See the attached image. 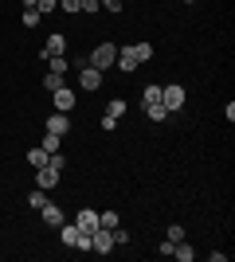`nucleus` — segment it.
<instances>
[{
    "mask_svg": "<svg viewBox=\"0 0 235 262\" xmlns=\"http://www.w3.org/2000/svg\"><path fill=\"white\" fill-rule=\"evenodd\" d=\"M39 219H44L47 227H59V223H63V211H59L55 204H51V200H47L44 208H39Z\"/></svg>",
    "mask_w": 235,
    "mask_h": 262,
    "instance_id": "10",
    "label": "nucleus"
},
{
    "mask_svg": "<svg viewBox=\"0 0 235 262\" xmlns=\"http://www.w3.org/2000/svg\"><path fill=\"white\" fill-rule=\"evenodd\" d=\"M75 227H78V231H87V235H90V231L98 227V211H94V208H82V211L75 215Z\"/></svg>",
    "mask_w": 235,
    "mask_h": 262,
    "instance_id": "7",
    "label": "nucleus"
},
{
    "mask_svg": "<svg viewBox=\"0 0 235 262\" xmlns=\"http://www.w3.org/2000/svg\"><path fill=\"white\" fill-rule=\"evenodd\" d=\"M59 8L67 12V16H75V12H78V0H59Z\"/></svg>",
    "mask_w": 235,
    "mask_h": 262,
    "instance_id": "30",
    "label": "nucleus"
},
{
    "mask_svg": "<svg viewBox=\"0 0 235 262\" xmlns=\"http://www.w3.org/2000/svg\"><path fill=\"white\" fill-rule=\"evenodd\" d=\"M59 176H63V172H55L51 164H44V168H35V188H44V192H47V188L59 184Z\"/></svg>",
    "mask_w": 235,
    "mask_h": 262,
    "instance_id": "6",
    "label": "nucleus"
},
{
    "mask_svg": "<svg viewBox=\"0 0 235 262\" xmlns=\"http://www.w3.org/2000/svg\"><path fill=\"white\" fill-rule=\"evenodd\" d=\"M165 239H168V243H180V239H184V227H180V223H168Z\"/></svg>",
    "mask_w": 235,
    "mask_h": 262,
    "instance_id": "23",
    "label": "nucleus"
},
{
    "mask_svg": "<svg viewBox=\"0 0 235 262\" xmlns=\"http://www.w3.org/2000/svg\"><path fill=\"white\" fill-rule=\"evenodd\" d=\"M118 243H114V231L110 227H94L90 231V251H98V254H110Z\"/></svg>",
    "mask_w": 235,
    "mask_h": 262,
    "instance_id": "3",
    "label": "nucleus"
},
{
    "mask_svg": "<svg viewBox=\"0 0 235 262\" xmlns=\"http://www.w3.org/2000/svg\"><path fill=\"white\" fill-rule=\"evenodd\" d=\"M184 98H188V94H184V86H180V82H168V86H161V106H165L168 114H177V110L184 106Z\"/></svg>",
    "mask_w": 235,
    "mask_h": 262,
    "instance_id": "2",
    "label": "nucleus"
},
{
    "mask_svg": "<svg viewBox=\"0 0 235 262\" xmlns=\"http://www.w3.org/2000/svg\"><path fill=\"white\" fill-rule=\"evenodd\" d=\"M39 149H44V153H59V149H63V137L44 129V141H39Z\"/></svg>",
    "mask_w": 235,
    "mask_h": 262,
    "instance_id": "12",
    "label": "nucleus"
},
{
    "mask_svg": "<svg viewBox=\"0 0 235 262\" xmlns=\"http://www.w3.org/2000/svg\"><path fill=\"white\" fill-rule=\"evenodd\" d=\"M157 102H161V86H157V82H149V86L141 90V106H157Z\"/></svg>",
    "mask_w": 235,
    "mask_h": 262,
    "instance_id": "14",
    "label": "nucleus"
},
{
    "mask_svg": "<svg viewBox=\"0 0 235 262\" xmlns=\"http://www.w3.org/2000/svg\"><path fill=\"white\" fill-rule=\"evenodd\" d=\"M47 157H51V153H44L39 145H35V149H28V164H32V168H44V164H47Z\"/></svg>",
    "mask_w": 235,
    "mask_h": 262,
    "instance_id": "17",
    "label": "nucleus"
},
{
    "mask_svg": "<svg viewBox=\"0 0 235 262\" xmlns=\"http://www.w3.org/2000/svg\"><path fill=\"white\" fill-rule=\"evenodd\" d=\"M28 204H32V208L39 211V208L47 204V192H44V188H35V192H28Z\"/></svg>",
    "mask_w": 235,
    "mask_h": 262,
    "instance_id": "21",
    "label": "nucleus"
},
{
    "mask_svg": "<svg viewBox=\"0 0 235 262\" xmlns=\"http://www.w3.org/2000/svg\"><path fill=\"white\" fill-rule=\"evenodd\" d=\"M114 59H118V43H110V39H102V43L87 55V63H90V67H98L102 75H106V71L114 67Z\"/></svg>",
    "mask_w": 235,
    "mask_h": 262,
    "instance_id": "1",
    "label": "nucleus"
},
{
    "mask_svg": "<svg viewBox=\"0 0 235 262\" xmlns=\"http://www.w3.org/2000/svg\"><path fill=\"white\" fill-rule=\"evenodd\" d=\"M98 227H118V211H102V215H98Z\"/></svg>",
    "mask_w": 235,
    "mask_h": 262,
    "instance_id": "22",
    "label": "nucleus"
},
{
    "mask_svg": "<svg viewBox=\"0 0 235 262\" xmlns=\"http://www.w3.org/2000/svg\"><path fill=\"white\" fill-rule=\"evenodd\" d=\"M47 67H51V71H59V75H67V59H63V55H59V59H47Z\"/></svg>",
    "mask_w": 235,
    "mask_h": 262,
    "instance_id": "27",
    "label": "nucleus"
},
{
    "mask_svg": "<svg viewBox=\"0 0 235 262\" xmlns=\"http://www.w3.org/2000/svg\"><path fill=\"white\" fill-rule=\"evenodd\" d=\"M63 51H67V39H63V35H59V32H51V35H47V39H44V51H39V59H44V63H47V59H59V55H63Z\"/></svg>",
    "mask_w": 235,
    "mask_h": 262,
    "instance_id": "4",
    "label": "nucleus"
},
{
    "mask_svg": "<svg viewBox=\"0 0 235 262\" xmlns=\"http://www.w3.org/2000/svg\"><path fill=\"white\" fill-rule=\"evenodd\" d=\"M188 4H196V0H188Z\"/></svg>",
    "mask_w": 235,
    "mask_h": 262,
    "instance_id": "32",
    "label": "nucleus"
},
{
    "mask_svg": "<svg viewBox=\"0 0 235 262\" xmlns=\"http://www.w3.org/2000/svg\"><path fill=\"white\" fill-rule=\"evenodd\" d=\"M59 239L67 243V247H75V243H78V227H75V223H59Z\"/></svg>",
    "mask_w": 235,
    "mask_h": 262,
    "instance_id": "13",
    "label": "nucleus"
},
{
    "mask_svg": "<svg viewBox=\"0 0 235 262\" xmlns=\"http://www.w3.org/2000/svg\"><path fill=\"white\" fill-rule=\"evenodd\" d=\"M47 164H51V168H55V172H63V168H67V157H59V153H51V157H47Z\"/></svg>",
    "mask_w": 235,
    "mask_h": 262,
    "instance_id": "28",
    "label": "nucleus"
},
{
    "mask_svg": "<svg viewBox=\"0 0 235 262\" xmlns=\"http://www.w3.org/2000/svg\"><path fill=\"white\" fill-rule=\"evenodd\" d=\"M24 28H39V12L35 8H24Z\"/></svg>",
    "mask_w": 235,
    "mask_h": 262,
    "instance_id": "25",
    "label": "nucleus"
},
{
    "mask_svg": "<svg viewBox=\"0 0 235 262\" xmlns=\"http://www.w3.org/2000/svg\"><path fill=\"white\" fill-rule=\"evenodd\" d=\"M78 12H90V16H94V12H102V0H78Z\"/></svg>",
    "mask_w": 235,
    "mask_h": 262,
    "instance_id": "26",
    "label": "nucleus"
},
{
    "mask_svg": "<svg viewBox=\"0 0 235 262\" xmlns=\"http://www.w3.org/2000/svg\"><path fill=\"white\" fill-rule=\"evenodd\" d=\"M59 8V0H35V12L39 16H47V12H55Z\"/></svg>",
    "mask_w": 235,
    "mask_h": 262,
    "instance_id": "24",
    "label": "nucleus"
},
{
    "mask_svg": "<svg viewBox=\"0 0 235 262\" xmlns=\"http://www.w3.org/2000/svg\"><path fill=\"white\" fill-rule=\"evenodd\" d=\"M55 110H59V114H71V110H75V94H71V86L55 90Z\"/></svg>",
    "mask_w": 235,
    "mask_h": 262,
    "instance_id": "9",
    "label": "nucleus"
},
{
    "mask_svg": "<svg viewBox=\"0 0 235 262\" xmlns=\"http://www.w3.org/2000/svg\"><path fill=\"white\" fill-rule=\"evenodd\" d=\"M20 4H24V8H35V0H20Z\"/></svg>",
    "mask_w": 235,
    "mask_h": 262,
    "instance_id": "31",
    "label": "nucleus"
},
{
    "mask_svg": "<svg viewBox=\"0 0 235 262\" xmlns=\"http://www.w3.org/2000/svg\"><path fill=\"white\" fill-rule=\"evenodd\" d=\"M173 258H180V262H192V258H196V251H192L188 243L180 239V243H177V247H173Z\"/></svg>",
    "mask_w": 235,
    "mask_h": 262,
    "instance_id": "16",
    "label": "nucleus"
},
{
    "mask_svg": "<svg viewBox=\"0 0 235 262\" xmlns=\"http://www.w3.org/2000/svg\"><path fill=\"white\" fill-rule=\"evenodd\" d=\"M59 86H67V82H63V75H59V71H47V75H44V90H51V94H55Z\"/></svg>",
    "mask_w": 235,
    "mask_h": 262,
    "instance_id": "15",
    "label": "nucleus"
},
{
    "mask_svg": "<svg viewBox=\"0 0 235 262\" xmlns=\"http://www.w3.org/2000/svg\"><path fill=\"white\" fill-rule=\"evenodd\" d=\"M141 110H145V118H149V121H165V118H168V110L161 106V102H157V106H141Z\"/></svg>",
    "mask_w": 235,
    "mask_h": 262,
    "instance_id": "19",
    "label": "nucleus"
},
{
    "mask_svg": "<svg viewBox=\"0 0 235 262\" xmlns=\"http://www.w3.org/2000/svg\"><path fill=\"white\" fill-rule=\"evenodd\" d=\"M122 114H125V102L122 98H110V102H106V118H122Z\"/></svg>",
    "mask_w": 235,
    "mask_h": 262,
    "instance_id": "20",
    "label": "nucleus"
},
{
    "mask_svg": "<svg viewBox=\"0 0 235 262\" xmlns=\"http://www.w3.org/2000/svg\"><path fill=\"white\" fill-rule=\"evenodd\" d=\"M134 59L137 63H149L153 59V43H134Z\"/></svg>",
    "mask_w": 235,
    "mask_h": 262,
    "instance_id": "18",
    "label": "nucleus"
},
{
    "mask_svg": "<svg viewBox=\"0 0 235 262\" xmlns=\"http://www.w3.org/2000/svg\"><path fill=\"white\" fill-rule=\"evenodd\" d=\"M102 8H106V12H122L125 0H102Z\"/></svg>",
    "mask_w": 235,
    "mask_h": 262,
    "instance_id": "29",
    "label": "nucleus"
},
{
    "mask_svg": "<svg viewBox=\"0 0 235 262\" xmlns=\"http://www.w3.org/2000/svg\"><path fill=\"white\" fill-rule=\"evenodd\" d=\"M78 86H82V90H98L102 86V71H98V67H78Z\"/></svg>",
    "mask_w": 235,
    "mask_h": 262,
    "instance_id": "5",
    "label": "nucleus"
},
{
    "mask_svg": "<svg viewBox=\"0 0 235 262\" xmlns=\"http://www.w3.org/2000/svg\"><path fill=\"white\" fill-rule=\"evenodd\" d=\"M114 67H122V71H134V67H141L134 59V47H118V59H114Z\"/></svg>",
    "mask_w": 235,
    "mask_h": 262,
    "instance_id": "11",
    "label": "nucleus"
},
{
    "mask_svg": "<svg viewBox=\"0 0 235 262\" xmlns=\"http://www.w3.org/2000/svg\"><path fill=\"white\" fill-rule=\"evenodd\" d=\"M44 129H47V133H59V137H63V133L71 129V121H67V114H59V110H55V114H51V118L44 121Z\"/></svg>",
    "mask_w": 235,
    "mask_h": 262,
    "instance_id": "8",
    "label": "nucleus"
}]
</instances>
